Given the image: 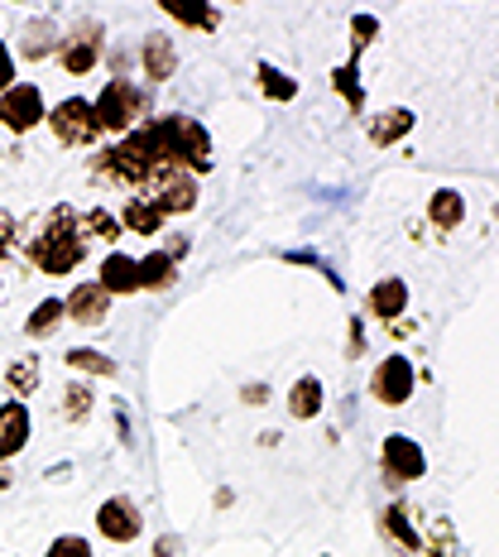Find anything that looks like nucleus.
I'll return each mask as SVG.
<instances>
[{"instance_id": "obj_1", "label": "nucleus", "mask_w": 499, "mask_h": 557, "mask_svg": "<svg viewBox=\"0 0 499 557\" xmlns=\"http://www.w3.org/2000/svg\"><path fill=\"white\" fill-rule=\"evenodd\" d=\"M83 260H87L83 216H77L73 207H53L29 240V264L43 274H73Z\"/></svg>"}, {"instance_id": "obj_2", "label": "nucleus", "mask_w": 499, "mask_h": 557, "mask_svg": "<svg viewBox=\"0 0 499 557\" xmlns=\"http://www.w3.org/2000/svg\"><path fill=\"white\" fill-rule=\"evenodd\" d=\"M145 125H149V139H154L164 169H183L192 178L212 169V135H207L202 121H192V115H154Z\"/></svg>"}, {"instance_id": "obj_3", "label": "nucleus", "mask_w": 499, "mask_h": 557, "mask_svg": "<svg viewBox=\"0 0 499 557\" xmlns=\"http://www.w3.org/2000/svg\"><path fill=\"white\" fill-rule=\"evenodd\" d=\"M91 111H97V125L111 135H130L135 125H145L149 115V91L130 83V77H111L107 87H101V97L91 101Z\"/></svg>"}, {"instance_id": "obj_4", "label": "nucleus", "mask_w": 499, "mask_h": 557, "mask_svg": "<svg viewBox=\"0 0 499 557\" xmlns=\"http://www.w3.org/2000/svg\"><path fill=\"white\" fill-rule=\"evenodd\" d=\"M49 125H53L58 145H67V149H83V145H91V139L101 135L97 111H91V101H87V97H67V101H58V107L49 111Z\"/></svg>"}, {"instance_id": "obj_5", "label": "nucleus", "mask_w": 499, "mask_h": 557, "mask_svg": "<svg viewBox=\"0 0 499 557\" xmlns=\"http://www.w3.org/2000/svg\"><path fill=\"white\" fill-rule=\"evenodd\" d=\"M49 121V111H43V91L34 83H15L10 91H0V125L15 135H29L34 125Z\"/></svg>"}, {"instance_id": "obj_6", "label": "nucleus", "mask_w": 499, "mask_h": 557, "mask_svg": "<svg viewBox=\"0 0 499 557\" xmlns=\"http://www.w3.org/2000/svg\"><path fill=\"white\" fill-rule=\"evenodd\" d=\"M145 193H149V202H154L164 216H183V212H192V207H197V178H192V173H183V169L154 173Z\"/></svg>"}, {"instance_id": "obj_7", "label": "nucleus", "mask_w": 499, "mask_h": 557, "mask_svg": "<svg viewBox=\"0 0 499 557\" xmlns=\"http://www.w3.org/2000/svg\"><path fill=\"white\" fill-rule=\"evenodd\" d=\"M413 385H417V370L409 356H385V361L375 366V375H370V394H375L379 404H409Z\"/></svg>"}, {"instance_id": "obj_8", "label": "nucleus", "mask_w": 499, "mask_h": 557, "mask_svg": "<svg viewBox=\"0 0 499 557\" xmlns=\"http://www.w3.org/2000/svg\"><path fill=\"white\" fill-rule=\"evenodd\" d=\"M58 63H63L73 77L91 73V67L101 63V25L97 20H83L67 39H58Z\"/></svg>"}, {"instance_id": "obj_9", "label": "nucleus", "mask_w": 499, "mask_h": 557, "mask_svg": "<svg viewBox=\"0 0 499 557\" xmlns=\"http://www.w3.org/2000/svg\"><path fill=\"white\" fill-rule=\"evenodd\" d=\"M97 533L111 543H135L139 533H145V515H139L135 500H125V495H115L97 509Z\"/></svg>"}, {"instance_id": "obj_10", "label": "nucleus", "mask_w": 499, "mask_h": 557, "mask_svg": "<svg viewBox=\"0 0 499 557\" xmlns=\"http://www.w3.org/2000/svg\"><path fill=\"white\" fill-rule=\"evenodd\" d=\"M379 461H385V471L394 475V481H417V475L427 471L423 447H417L413 437H403V433H389L385 443H379Z\"/></svg>"}, {"instance_id": "obj_11", "label": "nucleus", "mask_w": 499, "mask_h": 557, "mask_svg": "<svg viewBox=\"0 0 499 557\" xmlns=\"http://www.w3.org/2000/svg\"><path fill=\"white\" fill-rule=\"evenodd\" d=\"M63 312L73 322H83V327H101V322H107V312H111V294L97 284V278H91V284H77L73 294L63 298Z\"/></svg>"}, {"instance_id": "obj_12", "label": "nucleus", "mask_w": 499, "mask_h": 557, "mask_svg": "<svg viewBox=\"0 0 499 557\" xmlns=\"http://www.w3.org/2000/svg\"><path fill=\"white\" fill-rule=\"evenodd\" d=\"M139 67H145L149 87L169 83V77L178 73V49H173V39H169V34H149V39L139 44Z\"/></svg>"}, {"instance_id": "obj_13", "label": "nucleus", "mask_w": 499, "mask_h": 557, "mask_svg": "<svg viewBox=\"0 0 499 557\" xmlns=\"http://www.w3.org/2000/svg\"><path fill=\"white\" fill-rule=\"evenodd\" d=\"M29 447V409L20 399L0 404V461L20 457Z\"/></svg>"}, {"instance_id": "obj_14", "label": "nucleus", "mask_w": 499, "mask_h": 557, "mask_svg": "<svg viewBox=\"0 0 499 557\" xmlns=\"http://www.w3.org/2000/svg\"><path fill=\"white\" fill-rule=\"evenodd\" d=\"M97 284L107 288L111 298L139 294V260H130V255H121V250H111L107 260H101V274H97Z\"/></svg>"}, {"instance_id": "obj_15", "label": "nucleus", "mask_w": 499, "mask_h": 557, "mask_svg": "<svg viewBox=\"0 0 499 557\" xmlns=\"http://www.w3.org/2000/svg\"><path fill=\"white\" fill-rule=\"evenodd\" d=\"M365 308H370V318H399L403 308H409V284L403 278H379L375 288H370V298H365Z\"/></svg>"}, {"instance_id": "obj_16", "label": "nucleus", "mask_w": 499, "mask_h": 557, "mask_svg": "<svg viewBox=\"0 0 499 557\" xmlns=\"http://www.w3.org/2000/svg\"><path fill=\"white\" fill-rule=\"evenodd\" d=\"M413 125H417V115H413L409 107H389V111H379L375 121H370V145H379V149H385V145H399V139L409 135Z\"/></svg>"}, {"instance_id": "obj_17", "label": "nucleus", "mask_w": 499, "mask_h": 557, "mask_svg": "<svg viewBox=\"0 0 499 557\" xmlns=\"http://www.w3.org/2000/svg\"><path fill=\"white\" fill-rule=\"evenodd\" d=\"M322 404H327V394H322L317 375H303L294 389H288V413H294L298 423H312V418L322 413Z\"/></svg>"}, {"instance_id": "obj_18", "label": "nucleus", "mask_w": 499, "mask_h": 557, "mask_svg": "<svg viewBox=\"0 0 499 557\" xmlns=\"http://www.w3.org/2000/svg\"><path fill=\"white\" fill-rule=\"evenodd\" d=\"M164 222H169V216L159 212L149 197H130V202H125V212H121V226L135 231V236H159V231H164Z\"/></svg>"}, {"instance_id": "obj_19", "label": "nucleus", "mask_w": 499, "mask_h": 557, "mask_svg": "<svg viewBox=\"0 0 499 557\" xmlns=\"http://www.w3.org/2000/svg\"><path fill=\"white\" fill-rule=\"evenodd\" d=\"M20 53H25L29 63H39V58L58 53V25H53V20H34V25H25V39H20Z\"/></svg>"}, {"instance_id": "obj_20", "label": "nucleus", "mask_w": 499, "mask_h": 557, "mask_svg": "<svg viewBox=\"0 0 499 557\" xmlns=\"http://www.w3.org/2000/svg\"><path fill=\"white\" fill-rule=\"evenodd\" d=\"M173 278H178V260H169L164 250H154V255H145L139 260V288H173Z\"/></svg>"}, {"instance_id": "obj_21", "label": "nucleus", "mask_w": 499, "mask_h": 557, "mask_svg": "<svg viewBox=\"0 0 499 557\" xmlns=\"http://www.w3.org/2000/svg\"><path fill=\"white\" fill-rule=\"evenodd\" d=\"M63 361L73 370H83V375H97V380H115V375H121V366H115L107 351H91V346H73Z\"/></svg>"}, {"instance_id": "obj_22", "label": "nucleus", "mask_w": 499, "mask_h": 557, "mask_svg": "<svg viewBox=\"0 0 499 557\" xmlns=\"http://www.w3.org/2000/svg\"><path fill=\"white\" fill-rule=\"evenodd\" d=\"M427 216H433V222L442 226V231H457L461 222H466V197L451 193V188L433 193V207H427Z\"/></svg>"}, {"instance_id": "obj_23", "label": "nucleus", "mask_w": 499, "mask_h": 557, "mask_svg": "<svg viewBox=\"0 0 499 557\" xmlns=\"http://www.w3.org/2000/svg\"><path fill=\"white\" fill-rule=\"evenodd\" d=\"M63 318H67V312H63V298H43V304L25 318V336H34V342H39V336H53Z\"/></svg>"}, {"instance_id": "obj_24", "label": "nucleus", "mask_w": 499, "mask_h": 557, "mask_svg": "<svg viewBox=\"0 0 499 557\" xmlns=\"http://www.w3.org/2000/svg\"><path fill=\"white\" fill-rule=\"evenodd\" d=\"M254 77H260V91H264L270 101H294V97H298V83L284 73V67L260 63V73H254Z\"/></svg>"}, {"instance_id": "obj_25", "label": "nucleus", "mask_w": 499, "mask_h": 557, "mask_svg": "<svg viewBox=\"0 0 499 557\" xmlns=\"http://www.w3.org/2000/svg\"><path fill=\"white\" fill-rule=\"evenodd\" d=\"M164 10L178 20V25H188V29H216V25H222V15H216L212 5H178V0H169Z\"/></svg>"}, {"instance_id": "obj_26", "label": "nucleus", "mask_w": 499, "mask_h": 557, "mask_svg": "<svg viewBox=\"0 0 499 557\" xmlns=\"http://www.w3.org/2000/svg\"><path fill=\"white\" fill-rule=\"evenodd\" d=\"M5 385L15 389L20 399H25V394H34V389H39V356H20V361L5 370Z\"/></svg>"}, {"instance_id": "obj_27", "label": "nucleus", "mask_w": 499, "mask_h": 557, "mask_svg": "<svg viewBox=\"0 0 499 557\" xmlns=\"http://www.w3.org/2000/svg\"><path fill=\"white\" fill-rule=\"evenodd\" d=\"M385 529L394 533V543H403L409 553L423 548V539H417V529L409 524V509H403V505H389V509H385Z\"/></svg>"}, {"instance_id": "obj_28", "label": "nucleus", "mask_w": 499, "mask_h": 557, "mask_svg": "<svg viewBox=\"0 0 499 557\" xmlns=\"http://www.w3.org/2000/svg\"><path fill=\"white\" fill-rule=\"evenodd\" d=\"M332 87L341 91L346 101H351V111H361V107H365V91H361V67H355V58H351V63H346V67H336V73H332Z\"/></svg>"}, {"instance_id": "obj_29", "label": "nucleus", "mask_w": 499, "mask_h": 557, "mask_svg": "<svg viewBox=\"0 0 499 557\" xmlns=\"http://www.w3.org/2000/svg\"><path fill=\"white\" fill-rule=\"evenodd\" d=\"M83 236L115 240V236H121V216H111L107 207H91V212H83Z\"/></svg>"}, {"instance_id": "obj_30", "label": "nucleus", "mask_w": 499, "mask_h": 557, "mask_svg": "<svg viewBox=\"0 0 499 557\" xmlns=\"http://www.w3.org/2000/svg\"><path fill=\"white\" fill-rule=\"evenodd\" d=\"M87 413H91V385H67V394H63V418H67V423H83Z\"/></svg>"}, {"instance_id": "obj_31", "label": "nucleus", "mask_w": 499, "mask_h": 557, "mask_svg": "<svg viewBox=\"0 0 499 557\" xmlns=\"http://www.w3.org/2000/svg\"><path fill=\"white\" fill-rule=\"evenodd\" d=\"M351 34H355V39H351V58H355V63H361L365 44L379 34V20H375V15H355V20H351Z\"/></svg>"}, {"instance_id": "obj_32", "label": "nucleus", "mask_w": 499, "mask_h": 557, "mask_svg": "<svg viewBox=\"0 0 499 557\" xmlns=\"http://www.w3.org/2000/svg\"><path fill=\"white\" fill-rule=\"evenodd\" d=\"M43 557H91V543L77 539V533H63V539L49 543V553H43Z\"/></svg>"}, {"instance_id": "obj_33", "label": "nucleus", "mask_w": 499, "mask_h": 557, "mask_svg": "<svg viewBox=\"0 0 499 557\" xmlns=\"http://www.w3.org/2000/svg\"><path fill=\"white\" fill-rule=\"evenodd\" d=\"M10 87H15V53L0 44V91H10Z\"/></svg>"}, {"instance_id": "obj_34", "label": "nucleus", "mask_w": 499, "mask_h": 557, "mask_svg": "<svg viewBox=\"0 0 499 557\" xmlns=\"http://www.w3.org/2000/svg\"><path fill=\"white\" fill-rule=\"evenodd\" d=\"M10 246H15V216L0 212V260L10 255Z\"/></svg>"}, {"instance_id": "obj_35", "label": "nucleus", "mask_w": 499, "mask_h": 557, "mask_svg": "<svg viewBox=\"0 0 499 557\" xmlns=\"http://www.w3.org/2000/svg\"><path fill=\"white\" fill-rule=\"evenodd\" d=\"M351 356H361L365 351V332H361V322H351V346H346Z\"/></svg>"}, {"instance_id": "obj_36", "label": "nucleus", "mask_w": 499, "mask_h": 557, "mask_svg": "<svg viewBox=\"0 0 499 557\" xmlns=\"http://www.w3.org/2000/svg\"><path fill=\"white\" fill-rule=\"evenodd\" d=\"M10 481H15V471H10V461H0V491H10Z\"/></svg>"}, {"instance_id": "obj_37", "label": "nucleus", "mask_w": 499, "mask_h": 557, "mask_svg": "<svg viewBox=\"0 0 499 557\" xmlns=\"http://www.w3.org/2000/svg\"><path fill=\"white\" fill-rule=\"evenodd\" d=\"M0 288H5V284H0Z\"/></svg>"}]
</instances>
